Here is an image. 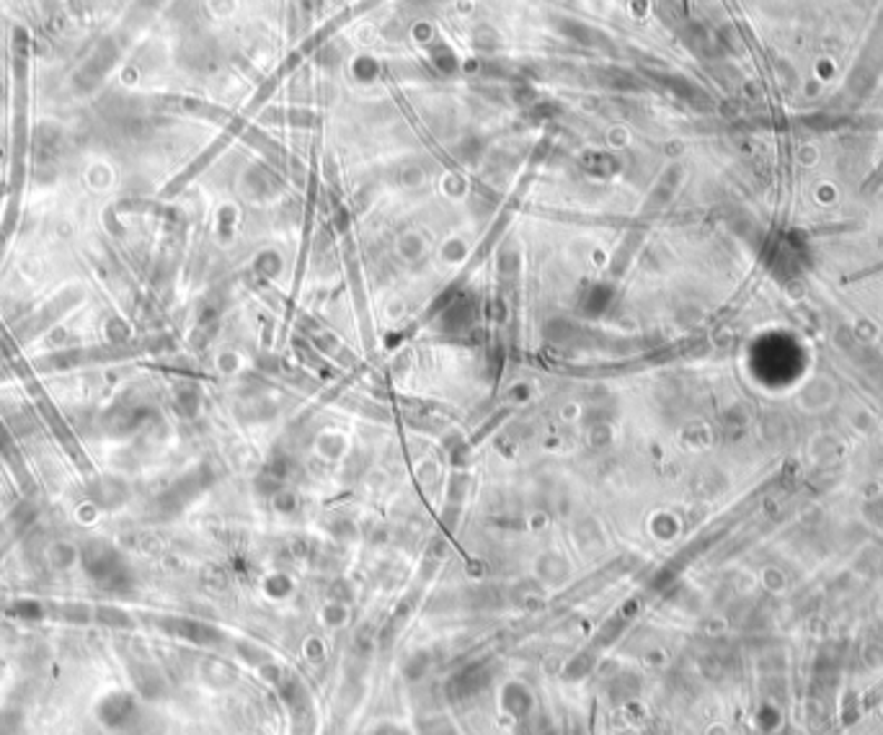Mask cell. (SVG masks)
<instances>
[{"instance_id":"1","label":"cell","mask_w":883,"mask_h":735,"mask_svg":"<svg viewBox=\"0 0 883 735\" xmlns=\"http://www.w3.org/2000/svg\"><path fill=\"white\" fill-rule=\"evenodd\" d=\"M489 684H491V673L483 669V666H471V669L460 671L458 676L450 682L447 691H450L452 700H458L460 702V700H471V697H476L478 691H483Z\"/></svg>"},{"instance_id":"2","label":"cell","mask_w":883,"mask_h":735,"mask_svg":"<svg viewBox=\"0 0 883 735\" xmlns=\"http://www.w3.org/2000/svg\"><path fill=\"white\" fill-rule=\"evenodd\" d=\"M78 300V297H57V300H52L47 307H42L39 313H36L34 318L32 320H26L24 323V328H21V334H24V338H34L36 334H42V331H47L50 328L52 323L54 320L60 318L63 313H68L70 310V305L73 302Z\"/></svg>"},{"instance_id":"3","label":"cell","mask_w":883,"mask_h":735,"mask_svg":"<svg viewBox=\"0 0 883 735\" xmlns=\"http://www.w3.org/2000/svg\"><path fill=\"white\" fill-rule=\"evenodd\" d=\"M501 707H504L509 715H514V718H522V715H527V712L532 710V694L527 691L525 686L519 684L507 686V689H504V697H501Z\"/></svg>"},{"instance_id":"4","label":"cell","mask_w":883,"mask_h":735,"mask_svg":"<svg viewBox=\"0 0 883 735\" xmlns=\"http://www.w3.org/2000/svg\"><path fill=\"white\" fill-rule=\"evenodd\" d=\"M373 735H406V733H401V730L393 728V725H383V728H377Z\"/></svg>"},{"instance_id":"5","label":"cell","mask_w":883,"mask_h":735,"mask_svg":"<svg viewBox=\"0 0 883 735\" xmlns=\"http://www.w3.org/2000/svg\"><path fill=\"white\" fill-rule=\"evenodd\" d=\"M426 735H458L452 728H447V725H437L434 730H426Z\"/></svg>"}]
</instances>
